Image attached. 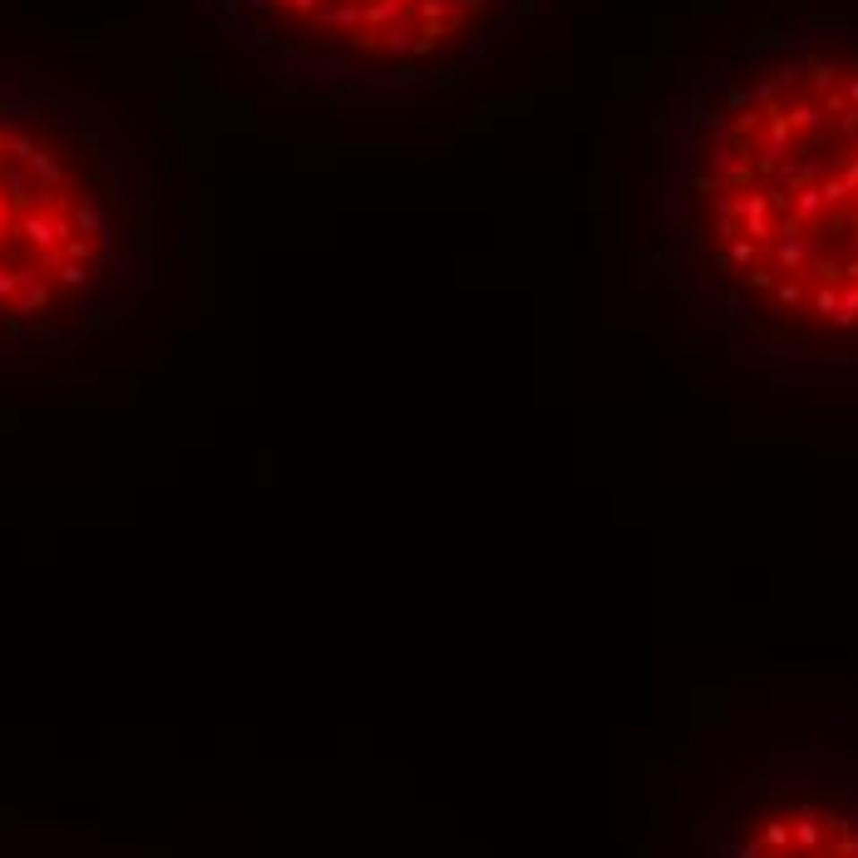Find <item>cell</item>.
I'll use <instances>...</instances> for the list:
<instances>
[{
    "mask_svg": "<svg viewBox=\"0 0 858 858\" xmlns=\"http://www.w3.org/2000/svg\"><path fill=\"white\" fill-rule=\"evenodd\" d=\"M656 281L716 346L858 370V25L730 45L661 153Z\"/></svg>",
    "mask_w": 858,
    "mask_h": 858,
    "instance_id": "obj_1",
    "label": "cell"
},
{
    "mask_svg": "<svg viewBox=\"0 0 858 858\" xmlns=\"http://www.w3.org/2000/svg\"><path fill=\"white\" fill-rule=\"evenodd\" d=\"M163 277L159 163L114 104L0 80V375L60 380L129 336Z\"/></svg>",
    "mask_w": 858,
    "mask_h": 858,
    "instance_id": "obj_2",
    "label": "cell"
},
{
    "mask_svg": "<svg viewBox=\"0 0 858 858\" xmlns=\"http://www.w3.org/2000/svg\"><path fill=\"white\" fill-rule=\"evenodd\" d=\"M252 70L340 104L444 99L493 74L538 0H208Z\"/></svg>",
    "mask_w": 858,
    "mask_h": 858,
    "instance_id": "obj_3",
    "label": "cell"
},
{
    "mask_svg": "<svg viewBox=\"0 0 858 858\" xmlns=\"http://www.w3.org/2000/svg\"><path fill=\"white\" fill-rule=\"evenodd\" d=\"M730 858H858V804L794 799L745 824Z\"/></svg>",
    "mask_w": 858,
    "mask_h": 858,
    "instance_id": "obj_4",
    "label": "cell"
}]
</instances>
